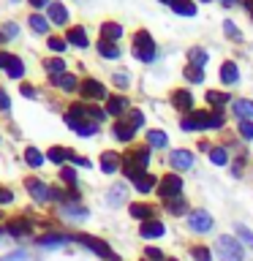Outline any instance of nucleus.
<instances>
[{"label": "nucleus", "mask_w": 253, "mask_h": 261, "mask_svg": "<svg viewBox=\"0 0 253 261\" xmlns=\"http://www.w3.org/2000/svg\"><path fill=\"white\" fill-rule=\"evenodd\" d=\"M147 163H150V150H147V147H139V150L125 155V161H122V171H125L131 179H136L139 174H144Z\"/></svg>", "instance_id": "nucleus-1"}, {"label": "nucleus", "mask_w": 253, "mask_h": 261, "mask_svg": "<svg viewBox=\"0 0 253 261\" xmlns=\"http://www.w3.org/2000/svg\"><path fill=\"white\" fill-rule=\"evenodd\" d=\"M134 55L139 57V60H144V63H150L153 57H155V44H153L150 33L139 30L136 36H134Z\"/></svg>", "instance_id": "nucleus-2"}, {"label": "nucleus", "mask_w": 253, "mask_h": 261, "mask_svg": "<svg viewBox=\"0 0 253 261\" xmlns=\"http://www.w3.org/2000/svg\"><path fill=\"white\" fill-rule=\"evenodd\" d=\"M77 242H82L85 248H90L95 253V256H101V258H106V261H117V256H114V250L106 245L104 240H98V237H90V234H79L77 237Z\"/></svg>", "instance_id": "nucleus-3"}, {"label": "nucleus", "mask_w": 253, "mask_h": 261, "mask_svg": "<svg viewBox=\"0 0 253 261\" xmlns=\"http://www.w3.org/2000/svg\"><path fill=\"white\" fill-rule=\"evenodd\" d=\"M218 256L223 261H242V245L232 237H220L218 240Z\"/></svg>", "instance_id": "nucleus-4"}, {"label": "nucleus", "mask_w": 253, "mask_h": 261, "mask_svg": "<svg viewBox=\"0 0 253 261\" xmlns=\"http://www.w3.org/2000/svg\"><path fill=\"white\" fill-rule=\"evenodd\" d=\"M180 191H183V177H177V174H166L158 182V193H161V199L163 201H169V199H177Z\"/></svg>", "instance_id": "nucleus-5"}, {"label": "nucleus", "mask_w": 253, "mask_h": 261, "mask_svg": "<svg viewBox=\"0 0 253 261\" xmlns=\"http://www.w3.org/2000/svg\"><path fill=\"white\" fill-rule=\"evenodd\" d=\"M79 95L82 98H90V101H101V98H109L106 95V90L104 85L98 79H85V82H79Z\"/></svg>", "instance_id": "nucleus-6"}, {"label": "nucleus", "mask_w": 253, "mask_h": 261, "mask_svg": "<svg viewBox=\"0 0 253 261\" xmlns=\"http://www.w3.org/2000/svg\"><path fill=\"white\" fill-rule=\"evenodd\" d=\"M0 68H6V73L11 79H22L24 76V65L19 57H14V55H8V52H0Z\"/></svg>", "instance_id": "nucleus-7"}, {"label": "nucleus", "mask_w": 253, "mask_h": 261, "mask_svg": "<svg viewBox=\"0 0 253 261\" xmlns=\"http://www.w3.org/2000/svg\"><path fill=\"white\" fill-rule=\"evenodd\" d=\"M188 226L193 228V231H210L212 228V218H210V212H204V210H193V212H188Z\"/></svg>", "instance_id": "nucleus-8"}, {"label": "nucleus", "mask_w": 253, "mask_h": 261, "mask_svg": "<svg viewBox=\"0 0 253 261\" xmlns=\"http://www.w3.org/2000/svg\"><path fill=\"white\" fill-rule=\"evenodd\" d=\"M24 188H28V193L33 196V199H38V201H49V188L41 182V179L36 177H28L24 179Z\"/></svg>", "instance_id": "nucleus-9"}, {"label": "nucleus", "mask_w": 253, "mask_h": 261, "mask_svg": "<svg viewBox=\"0 0 253 261\" xmlns=\"http://www.w3.org/2000/svg\"><path fill=\"white\" fill-rule=\"evenodd\" d=\"M128 98L125 95H109L106 98V112L109 114H114V117H122V114L128 112Z\"/></svg>", "instance_id": "nucleus-10"}, {"label": "nucleus", "mask_w": 253, "mask_h": 261, "mask_svg": "<svg viewBox=\"0 0 253 261\" xmlns=\"http://www.w3.org/2000/svg\"><path fill=\"white\" fill-rule=\"evenodd\" d=\"M169 163H171L174 169H183V171H185V169L193 166V155L188 152V150H174V152L169 155Z\"/></svg>", "instance_id": "nucleus-11"}, {"label": "nucleus", "mask_w": 253, "mask_h": 261, "mask_svg": "<svg viewBox=\"0 0 253 261\" xmlns=\"http://www.w3.org/2000/svg\"><path fill=\"white\" fill-rule=\"evenodd\" d=\"M163 231H166V228H163L161 220H144V223L139 226V234H142L144 240H153V237H163Z\"/></svg>", "instance_id": "nucleus-12"}, {"label": "nucleus", "mask_w": 253, "mask_h": 261, "mask_svg": "<svg viewBox=\"0 0 253 261\" xmlns=\"http://www.w3.org/2000/svg\"><path fill=\"white\" fill-rule=\"evenodd\" d=\"M122 36V24L117 22H104L101 24V41H109V44H114Z\"/></svg>", "instance_id": "nucleus-13"}, {"label": "nucleus", "mask_w": 253, "mask_h": 261, "mask_svg": "<svg viewBox=\"0 0 253 261\" xmlns=\"http://www.w3.org/2000/svg\"><path fill=\"white\" fill-rule=\"evenodd\" d=\"M171 103H174L180 112H188V109L193 106V95L188 93V90H177V93L171 95Z\"/></svg>", "instance_id": "nucleus-14"}, {"label": "nucleus", "mask_w": 253, "mask_h": 261, "mask_svg": "<svg viewBox=\"0 0 253 261\" xmlns=\"http://www.w3.org/2000/svg\"><path fill=\"white\" fill-rule=\"evenodd\" d=\"M30 231H33V223H30V220H24V218H16V220L8 223V234H14V237H24Z\"/></svg>", "instance_id": "nucleus-15"}, {"label": "nucleus", "mask_w": 253, "mask_h": 261, "mask_svg": "<svg viewBox=\"0 0 253 261\" xmlns=\"http://www.w3.org/2000/svg\"><path fill=\"white\" fill-rule=\"evenodd\" d=\"M52 82H55V85L60 87V90H65V93H73V90L79 87V79L71 76V73H60V76H55Z\"/></svg>", "instance_id": "nucleus-16"}, {"label": "nucleus", "mask_w": 253, "mask_h": 261, "mask_svg": "<svg viewBox=\"0 0 253 261\" xmlns=\"http://www.w3.org/2000/svg\"><path fill=\"white\" fill-rule=\"evenodd\" d=\"M117 166H120V155L117 152H104L101 155V169L106 171V174H114Z\"/></svg>", "instance_id": "nucleus-17"}, {"label": "nucleus", "mask_w": 253, "mask_h": 261, "mask_svg": "<svg viewBox=\"0 0 253 261\" xmlns=\"http://www.w3.org/2000/svg\"><path fill=\"white\" fill-rule=\"evenodd\" d=\"M49 19L55 24H65L68 22V11L63 8V3H49Z\"/></svg>", "instance_id": "nucleus-18"}, {"label": "nucleus", "mask_w": 253, "mask_h": 261, "mask_svg": "<svg viewBox=\"0 0 253 261\" xmlns=\"http://www.w3.org/2000/svg\"><path fill=\"white\" fill-rule=\"evenodd\" d=\"M134 185H136V191H139V193H147V191H153V188L158 185V179L144 171V174H139V177L134 179Z\"/></svg>", "instance_id": "nucleus-19"}, {"label": "nucleus", "mask_w": 253, "mask_h": 261, "mask_svg": "<svg viewBox=\"0 0 253 261\" xmlns=\"http://www.w3.org/2000/svg\"><path fill=\"white\" fill-rule=\"evenodd\" d=\"M65 41H68V44H73V46H79V49H85V46H87V33L82 30V28H71L68 36H65Z\"/></svg>", "instance_id": "nucleus-20"}, {"label": "nucleus", "mask_w": 253, "mask_h": 261, "mask_svg": "<svg viewBox=\"0 0 253 261\" xmlns=\"http://www.w3.org/2000/svg\"><path fill=\"white\" fill-rule=\"evenodd\" d=\"M125 196H128V191H125V185H122V182L109 188V204H112V207H120V204L125 201Z\"/></svg>", "instance_id": "nucleus-21"}, {"label": "nucleus", "mask_w": 253, "mask_h": 261, "mask_svg": "<svg viewBox=\"0 0 253 261\" xmlns=\"http://www.w3.org/2000/svg\"><path fill=\"white\" fill-rule=\"evenodd\" d=\"M232 109H234V114H237L240 120L253 117V101H245V98H242V101H234V103H232Z\"/></svg>", "instance_id": "nucleus-22"}, {"label": "nucleus", "mask_w": 253, "mask_h": 261, "mask_svg": "<svg viewBox=\"0 0 253 261\" xmlns=\"http://www.w3.org/2000/svg\"><path fill=\"white\" fill-rule=\"evenodd\" d=\"M237 79H240L237 65L234 63H223V68H220V82H223V85H234Z\"/></svg>", "instance_id": "nucleus-23"}, {"label": "nucleus", "mask_w": 253, "mask_h": 261, "mask_svg": "<svg viewBox=\"0 0 253 261\" xmlns=\"http://www.w3.org/2000/svg\"><path fill=\"white\" fill-rule=\"evenodd\" d=\"M114 139H117V142H131V139H134V128H131L125 120H120L117 125H114Z\"/></svg>", "instance_id": "nucleus-24"}, {"label": "nucleus", "mask_w": 253, "mask_h": 261, "mask_svg": "<svg viewBox=\"0 0 253 261\" xmlns=\"http://www.w3.org/2000/svg\"><path fill=\"white\" fill-rule=\"evenodd\" d=\"M71 128L77 130L79 136H93L95 130H98V122H93V120H79V122H73Z\"/></svg>", "instance_id": "nucleus-25"}, {"label": "nucleus", "mask_w": 253, "mask_h": 261, "mask_svg": "<svg viewBox=\"0 0 253 261\" xmlns=\"http://www.w3.org/2000/svg\"><path fill=\"white\" fill-rule=\"evenodd\" d=\"M171 11L180 14V16H193L196 14V6L191 3V0H174V3H171Z\"/></svg>", "instance_id": "nucleus-26"}, {"label": "nucleus", "mask_w": 253, "mask_h": 261, "mask_svg": "<svg viewBox=\"0 0 253 261\" xmlns=\"http://www.w3.org/2000/svg\"><path fill=\"white\" fill-rule=\"evenodd\" d=\"M122 120H125L128 125L136 130V128H142V122H144V114H142V112H136V109H128L125 114H122Z\"/></svg>", "instance_id": "nucleus-27"}, {"label": "nucleus", "mask_w": 253, "mask_h": 261, "mask_svg": "<svg viewBox=\"0 0 253 261\" xmlns=\"http://www.w3.org/2000/svg\"><path fill=\"white\" fill-rule=\"evenodd\" d=\"M46 158L52 163H63V161L71 158V150H65V147H52V150L46 152Z\"/></svg>", "instance_id": "nucleus-28"}, {"label": "nucleus", "mask_w": 253, "mask_h": 261, "mask_svg": "<svg viewBox=\"0 0 253 261\" xmlns=\"http://www.w3.org/2000/svg\"><path fill=\"white\" fill-rule=\"evenodd\" d=\"M98 52H101V57H109V60H117L120 57V49L114 44H109V41H101V44H98Z\"/></svg>", "instance_id": "nucleus-29"}, {"label": "nucleus", "mask_w": 253, "mask_h": 261, "mask_svg": "<svg viewBox=\"0 0 253 261\" xmlns=\"http://www.w3.org/2000/svg\"><path fill=\"white\" fill-rule=\"evenodd\" d=\"M188 60H191L196 68H201V65L207 63V52H204V49H199V46H193L191 52H188Z\"/></svg>", "instance_id": "nucleus-30"}, {"label": "nucleus", "mask_w": 253, "mask_h": 261, "mask_svg": "<svg viewBox=\"0 0 253 261\" xmlns=\"http://www.w3.org/2000/svg\"><path fill=\"white\" fill-rule=\"evenodd\" d=\"M63 242H68V237L63 234H46L38 240V245H44V248H55V245H63Z\"/></svg>", "instance_id": "nucleus-31"}, {"label": "nucleus", "mask_w": 253, "mask_h": 261, "mask_svg": "<svg viewBox=\"0 0 253 261\" xmlns=\"http://www.w3.org/2000/svg\"><path fill=\"white\" fill-rule=\"evenodd\" d=\"M163 204H166V210L171 212V215H183V212H185V207H188V204H185V199H180V196H177V199H169V201H163Z\"/></svg>", "instance_id": "nucleus-32"}, {"label": "nucleus", "mask_w": 253, "mask_h": 261, "mask_svg": "<svg viewBox=\"0 0 253 261\" xmlns=\"http://www.w3.org/2000/svg\"><path fill=\"white\" fill-rule=\"evenodd\" d=\"M24 161H28V166H41V163H44V155H41L36 147H28V150H24Z\"/></svg>", "instance_id": "nucleus-33"}, {"label": "nucleus", "mask_w": 253, "mask_h": 261, "mask_svg": "<svg viewBox=\"0 0 253 261\" xmlns=\"http://www.w3.org/2000/svg\"><path fill=\"white\" fill-rule=\"evenodd\" d=\"M147 139H150V147H166V144H169V139H166V134H163V130H150V134H147Z\"/></svg>", "instance_id": "nucleus-34"}, {"label": "nucleus", "mask_w": 253, "mask_h": 261, "mask_svg": "<svg viewBox=\"0 0 253 261\" xmlns=\"http://www.w3.org/2000/svg\"><path fill=\"white\" fill-rule=\"evenodd\" d=\"M44 65H46V71L52 73V79H55V76H60V73H65V63L60 60V57H57V60H46Z\"/></svg>", "instance_id": "nucleus-35"}, {"label": "nucleus", "mask_w": 253, "mask_h": 261, "mask_svg": "<svg viewBox=\"0 0 253 261\" xmlns=\"http://www.w3.org/2000/svg\"><path fill=\"white\" fill-rule=\"evenodd\" d=\"M185 79L191 82V85H199V82L204 79V71L196 68V65H188V68H185Z\"/></svg>", "instance_id": "nucleus-36"}, {"label": "nucleus", "mask_w": 253, "mask_h": 261, "mask_svg": "<svg viewBox=\"0 0 253 261\" xmlns=\"http://www.w3.org/2000/svg\"><path fill=\"white\" fill-rule=\"evenodd\" d=\"M229 101V93H215V90H207V103L212 106H223Z\"/></svg>", "instance_id": "nucleus-37"}, {"label": "nucleus", "mask_w": 253, "mask_h": 261, "mask_svg": "<svg viewBox=\"0 0 253 261\" xmlns=\"http://www.w3.org/2000/svg\"><path fill=\"white\" fill-rule=\"evenodd\" d=\"M210 161L218 163V166H223V163L229 161L226 158V150H223V147H210Z\"/></svg>", "instance_id": "nucleus-38"}, {"label": "nucleus", "mask_w": 253, "mask_h": 261, "mask_svg": "<svg viewBox=\"0 0 253 261\" xmlns=\"http://www.w3.org/2000/svg\"><path fill=\"white\" fill-rule=\"evenodd\" d=\"M46 46L52 49V52H65V49H68V41L60 38V36H52V38L46 41Z\"/></svg>", "instance_id": "nucleus-39"}, {"label": "nucleus", "mask_w": 253, "mask_h": 261, "mask_svg": "<svg viewBox=\"0 0 253 261\" xmlns=\"http://www.w3.org/2000/svg\"><path fill=\"white\" fill-rule=\"evenodd\" d=\"M30 28L36 30V33H46V30H49V22L44 19V16L33 14V16H30Z\"/></svg>", "instance_id": "nucleus-40"}, {"label": "nucleus", "mask_w": 253, "mask_h": 261, "mask_svg": "<svg viewBox=\"0 0 253 261\" xmlns=\"http://www.w3.org/2000/svg\"><path fill=\"white\" fill-rule=\"evenodd\" d=\"M131 215L144 220V218H150V215H153V210L147 207V204H131Z\"/></svg>", "instance_id": "nucleus-41"}, {"label": "nucleus", "mask_w": 253, "mask_h": 261, "mask_svg": "<svg viewBox=\"0 0 253 261\" xmlns=\"http://www.w3.org/2000/svg\"><path fill=\"white\" fill-rule=\"evenodd\" d=\"M191 256L196 261H212V253H210V248H204V245H196V248L191 250Z\"/></svg>", "instance_id": "nucleus-42"}, {"label": "nucleus", "mask_w": 253, "mask_h": 261, "mask_svg": "<svg viewBox=\"0 0 253 261\" xmlns=\"http://www.w3.org/2000/svg\"><path fill=\"white\" fill-rule=\"evenodd\" d=\"M60 177H63V182L68 185V188H77V171H73V169L65 166V169L60 171Z\"/></svg>", "instance_id": "nucleus-43"}, {"label": "nucleus", "mask_w": 253, "mask_h": 261, "mask_svg": "<svg viewBox=\"0 0 253 261\" xmlns=\"http://www.w3.org/2000/svg\"><path fill=\"white\" fill-rule=\"evenodd\" d=\"M240 136L250 142V139H253V122H248V120H242V122H240Z\"/></svg>", "instance_id": "nucleus-44"}, {"label": "nucleus", "mask_w": 253, "mask_h": 261, "mask_svg": "<svg viewBox=\"0 0 253 261\" xmlns=\"http://www.w3.org/2000/svg\"><path fill=\"white\" fill-rule=\"evenodd\" d=\"M144 256L150 258V261H166V256H163L158 248H144Z\"/></svg>", "instance_id": "nucleus-45"}, {"label": "nucleus", "mask_w": 253, "mask_h": 261, "mask_svg": "<svg viewBox=\"0 0 253 261\" xmlns=\"http://www.w3.org/2000/svg\"><path fill=\"white\" fill-rule=\"evenodd\" d=\"M237 234H240L242 240H245V242H248L250 248H253V231H250V228H245V226H237Z\"/></svg>", "instance_id": "nucleus-46"}, {"label": "nucleus", "mask_w": 253, "mask_h": 261, "mask_svg": "<svg viewBox=\"0 0 253 261\" xmlns=\"http://www.w3.org/2000/svg\"><path fill=\"white\" fill-rule=\"evenodd\" d=\"M223 24H226L223 30H226V36H229V38H240V30L234 28V22H223Z\"/></svg>", "instance_id": "nucleus-47"}, {"label": "nucleus", "mask_w": 253, "mask_h": 261, "mask_svg": "<svg viewBox=\"0 0 253 261\" xmlns=\"http://www.w3.org/2000/svg\"><path fill=\"white\" fill-rule=\"evenodd\" d=\"M220 125H223V114H210V128H220Z\"/></svg>", "instance_id": "nucleus-48"}, {"label": "nucleus", "mask_w": 253, "mask_h": 261, "mask_svg": "<svg viewBox=\"0 0 253 261\" xmlns=\"http://www.w3.org/2000/svg\"><path fill=\"white\" fill-rule=\"evenodd\" d=\"M8 201H14V193L8 188H0V204H8Z\"/></svg>", "instance_id": "nucleus-49"}, {"label": "nucleus", "mask_w": 253, "mask_h": 261, "mask_svg": "<svg viewBox=\"0 0 253 261\" xmlns=\"http://www.w3.org/2000/svg\"><path fill=\"white\" fill-rule=\"evenodd\" d=\"M11 36H16V24H14V22H8L6 28H3V38L8 41V38H11Z\"/></svg>", "instance_id": "nucleus-50"}, {"label": "nucleus", "mask_w": 253, "mask_h": 261, "mask_svg": "<svg viewBox=\"0 0 253 261\" xmlns=\"http://www.w3.org/2000/svg\"><path fill=\"white\" fill-rule=\"evenodd\" d=\"M114 85H117V87H128V76H125V73H114Z\"/></svg>", "instance_id": "nucleus-51"}, {"label": "nucleus", "mask_w": 253, "mask_h": 261, "mask_svg": "<svg viewBox=\"0 0 253 261\" xmlns=\"http://www.w3.org/2000/svg\"><path fill=\"white\" fill-rule=\"evenodd\" d=\"M8 106H11V101H8L6 90H0V109H3V112H8Z\"/></svg>", "instance_id": "nucleus-52"}, {"label": "nucleus", "mask_w": 253, "mask_h": 261, "mask_svg": "<svg viewBox=\"0 0 253 261\" xmlns=\"http://www.w3.org/2000/svg\"><path fill=\"white\" fill-rule=\"evenodd\" d=\"M22 95H24V98H33V95H36V87H30V85H22Z\"/></svg>", "instance_id": "nucleus-53"}, {"label": "nucleus", "mask_w": 253, "mask_h": 261, "mask_svg": "<svg viewBox=\"0 0 253 261\" xmlns=\"http://www.w3.org/2000/svg\"><path fill=\"white\" fill-rule=\"evenodd\" d=\"M30 6L33 8H44V6H49V0H30Z\"/></svg>", "instance_id": "nucleus-54"}, {"label": "nucleus", "mask_w": 253, "mask_h": 261, "mask_svg": "<svg viewBox=\"0 0 253 261\" xmlns=\"http://www.w3.org/2000/svg\"><path fill=\"white\" fill-rule=\"evenodd\" d=\"M248 11H250V16H253V3H248Z\"/></svg>", "instance_id": "nucleus-55"}, {"label": "nucleus", "mask_w": 253, "mask_h": 261, "mask_svg": "<svg viewBox=\"0 0 253 261\" xmlns=\"http://www.w3.org/2000/svg\"><path fill=\"white\" fill-rule=\"evenodd\" d=\"M161 3H169V6H171V3H174V0H161Z\"/></svg>", "instance_id": "nucleus-56"}, {"label": "nucleus", "mask_w": 253, "mask_h": 261, "mask_svg": "<svg viewBox=\"0 0 253 261\" xmlns=\"http://www.w3.org/2000/svg\"><path fill=\"white\" fill-rule=\"evenodd\" d=\"M166 261H177V258H166Z\"/></svg>", "instance_id": "nucleus-57"}, {"label": "nucleus", "mask_w": 253, "mask_h": 261, "mask_svg": "<svg viewBox=\"0 0 253 261\" xmlns=\"http://www.w3.org/2000/svg\"><path fill=\"white\" fill-rule=\"evenodd\" d=\"M0 234H3V228H0Z\"/></svg>", "instance_id": "nucleus-58"}, {"label": "nucleus", "mask_w": 253, "mask_h": 261, "mask_svg": "<svg viewBox=\"0 0 253 261\" xmlns=\"http://www.w3.org/2000/svg\"><path fill=\"white\" fill-rule=\"evenodd\" d=\"M226 3H232V0H226Z\"/></svg>", "instance_id": "nucleus-59"}, {"label": "nucleus", "mask_w": 253, "mask_h": 261, "mask_svg": "<svg viewBox=\"0 0 253 261\" xmlns=\"http://www.w3.org/2000/svg\"><path fill=\"white\" fill-rule=\"evenodd\" d=\"M204 3H207V0H204Z\"/></svg>", "instance_id": "nucleus-60"}, {"label": "nucleus", "mask_w": 253, "mask_h": 261, "mask_svg": "<svg viewBox=\"0 0 253 261\" xmlns=\"http://www.w3.org/2000/svg\"><path fill=\"white\" fill-rule=\"evenodd\" d=\"M14 3H16V0H14Z\"/></svg>", "instance_id": "nucleus-61"}]
</instances>
